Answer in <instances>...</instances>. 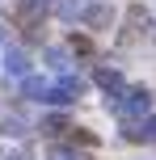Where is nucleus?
<instances>
[{
    "label": "nucleus",
    "mask_w": 156,
    "mask_h": 160,
    "mask_svg": "<svg viewBox=\"0 0 156 160\" xmlns=\"http://www.w3.org/2000/svg\"><path fill=\"white\" fill-rule=\"evenodd\" d=\"M47 4H51V0H17L21 17H38V13H47Z\"/></svg>",
    "instance_id": "0eeeda50"
},
{
    "label": "nucleus",
    "mask_w": 156,
    "mask_h": 160,
    "mask_svg": "<svg viewBox=\"0 0 156 160\" xmlns=\"http://www.w3.org/2000/svg\"><path fill=\"white\" fill-rule=\"evenodd\" d=\"M80 17L89 21V30H110V25H114V8L110 4H89Z\"/></svg>",
    "instance_id": "7ed1b4c3"
},
{
    "label": "nucleus",
    "mask_w": 156,
    "mask_h": 160,
    "mask_svg": "<svg viewBox=\"0 0 156 160\" xmlns=\"http://www.w3.org/2000/svg\"><path fill=\"white\" fill-rule=\"evenodd\" d=\"M55 13H59V17H68V21H72V17H76V13H84V8L76 4V0H55Z\"/></svg>",
    "instance_id": "9d476101"
},
{
    "label": "nucleus",
    "mask_w": 156,
    "mask_h": 160,
    "mask_svg": "<svg viewBox=\"0 0 156 160\" xmlns=\"http://www.w3.org/2000/svg\"><path fill=\"white\" fill-rule=\"evenodd\" d=\"M80 93H84V84H80V80H76V76H63L59 84H51L47 101H51V105H68V101H76Z\"/></svg>",
    "instance_id": "f03ea898"
},
{
    "label": "nucleus",
    "mask_w": 156,
    "mask_h": 160,
    "mask_svg": "<svg viewBox=\"0 0 156 160\" xmlns=\"http://www.w3.org/2000/svg\"><path fill=\"white\" fill-rule=\"evenodd\" d=\"M0 131H4V135H21L25 127H21V122H17V118H4V127H0Z\"/></svg>",
    "instance_id": "ddd939ff"
},
{
    "label": "nucleus",
    "mask_w": 156,
    "mask_h": 160,
    "mask_svg": "<svg viewBox=\"0 0 156 160\" xmlns=\"http://www.w3.org/2000/svg\"><path fill=\"white\" fill-rule=\"evenodd\" d=\"M127 135H131V139H156V114H148L143 127H139V131H127Z\"/></svg>",
    "instance_id": "6e6552de"
},
{
    "label": "nucleus",
    "mask_w": 156,
    "mask_h": 160,
    "mask_svg": "<svg viewBox=\"0 0 156 160\" xmlns=\"http://www.w3.org/2000/svg\"><path fill=\"white\" fill-rule=\"evenodd\" d=\"M97 84L110 97H123V72H114V68H97Z\"/></svg>",
    "instance_id": "39448f33"
},
{
    "label": "nucleus",
    "mask_w": 156,
    "mask_h": 160,
    "mask_svg": "<svg viewBox=\"0 0 156 160\" xmlns=\"http://www.w3.org/2000/svg\"><path fill=\"white\" fill-rule=\"evenodd\" d=\"M21 93H25V97H34V101H47L51 84H47V80H38V76H25V80H21Z\"/></svg>",
    "instance_id": "423d86ee"
},
{
    "label": "nucleus",
    "mask_w": 156,
    "mask_h": 160,
    "mask_svg": "<svg viewBox=\"0 0 156 160\" xmlns=\"http://www.w3.org/2000/svg\"><path fill=\"white\" fill-rule=\"evenodd\" d=\"M63 127H68V118H59V114H51V118L42 122V131H51V135H59Z\"/></svg>",
    "instance_id": "f8f14e48"
},
{
    "label": "nucleus",
    "mask_w": 156,
    "mask_h": 160,
    "mask_svg": "<svg viewBox=\"0 0 156 160\" xmlns=\"http://www.w3.org/2000/svg\"><path fill=\"white\" fill-rule=\"evenodd\" d=\"M106 105L123 118H148L152 110V93L148 88H123V97H106Z\"/></svg>",
    "instance_id": "f257e3e1"
},
{
    "label": "nucleus",
    "mask_w": 156,
    "mask_h": 160,
    "mask_svg": "<svg viewBox=\"0 0 156 160\" xmlns=\"http://www.w3.org/2000/svg\"><path fill=\"white\" fill-rule=\"evenodd\" d=\"M8 160H30V156H8Z\"/></svg>",
    "instance_id": "4468645a"
},
{
    "label": "nucleus",
    "mask_w": 156,
    "mask_h": 160,
    "mask_svg": "<svg viewBox=\"0 0 156 160\" xmlns=\"http://www.w3.org/2000/svg\"><path fill=\"white\" fill-rule=\"evenodd\" d=\"M51 160H84V156L72 152V148H63V143H55V148H51Z\"/></svg>",
    "instance_id": "9b49d317"
},
{
    "label": "nucleus",
    "mask_w": 156,
    "mask_h": 160,
    "mask_svg": "<svg viewBox=\"0 0 156 160\" xmlns=\"http://www.w3.org/2000/svg\"><path fill=\"white\" fill-rule=\"evenodd\" d=\"M4 72H8V76H21V80L30 76V59H25L21 47H8V51H4Z\"/></svg>",
    "instance_id": "20e7f679"
},
{
    "label": "nucleus",
    "mask_w": 156,
    "mask_h": 160,
    "mask_svg": "<svg viewBox=\"0 0 156 160\" xmlns=\"http://www.w3.org/2000/svg\"><path fill=\"white\" fill-rule=\"evenodd\" d=\"M47 63L55 68V72H63V68H68V51H63V47H51V51H47Z\"/></svg>",
    "instance_id": "1a4fd4ad"
}]
</instances>
